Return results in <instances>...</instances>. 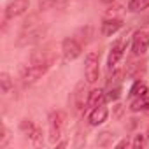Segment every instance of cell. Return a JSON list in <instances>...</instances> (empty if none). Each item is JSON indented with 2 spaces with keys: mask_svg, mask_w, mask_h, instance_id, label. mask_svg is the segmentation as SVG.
<instances>
[{
  "mask_svg": "<svg viewBox=\"0 0 149 149\" xmlns=\"http://www.w3.org/2000/svg\"><path fill=\"white\" fill-rule=\"evenodd\" d=\"M54 61V54L51 51V46H44L42 49H35L30 56V63L32 65H37L44 70H47Z\"/></svg>",
  "mask_w": 149,
  "mask_h": 149,
  "instance_id": "obj_1",
  "label": "cell"
},
{
  "mask_svg": "<svg viewBox=\"0 0 149 149\" xmlns=\"http://www.w3.org/2000/svg\"><path fill=\"white\" fill-rule=\"evenodd\" d=\"M84 74H86V81L88 83H95L98 79V56L97 53H88L86 56V65H84Z\"/></svg>",
  "mask_w": 149,
  "mask_h": 149,
  "instance_id": "obj_2",
  "label": "cell"
},
{
  "mask_svg": "<svg viewBox=\"0 0 149 149\" xmlns=\"http://www.w3.org/2000/svg\"><path fill=\"white\" fill-rule=\"evenodd\" d=\"M63 121H65V114L63 112H53L51 114V118H49V140L51 142H54L61 135Z\"/></svg>",
  "mask_w": 149,
  "mask_h": 149,
  "instance_id": "obj_3",
  "label": "cell"
},
{
  "mask_svg": "<svg viewBox=\"0 0 149 149\" xmlns=\"http://www.w3.org/2000/svg\"><path fill=\"white\" fill-rule=\"evenodd\" d=\"M81 44L77 40H74V39H65L63 44H61V53H63V58L67 61H72V60H76L79 54H81Z\"/></svg>",
  "mask_w": 149,
  "mask_h": 149,
  "instance_id": "obj_4",
  "label": "cell"
},
{
  "mask_svg": "<svg viewBox=\"0 0 149 149\" xmlns=\"http://www.w3.org/2000/svg\"><path fill=\"white\" fill-rule=\"evenodd\" d=\"M28 6H30L28 0H11V2L7 4V7H6V16H7L9 19L18 18V16H21L23 13H26Z\"/></svg>",
  "mask_w": 149,
  "mask_h": 149,
  "instance_id": "obj_5",
  "label": "cell"
},
{
  "mask_svg": "<svg viewBox=\"0 0 149 149\" xmlns=\"http://www.w3.org/2000/svg\"><path fill=\"white\" fill-rule=\"evenodd\" d=\"M46 70L44 68H40V67H37V65H26V67H23L21 68V81L25 83V84H32V83H35L42 74H44Z\"/></svg>",
  "mask_w": 149,
  "mask_h": 149,
  "instance_id": "obj_6",
  "label": "cell"
},
{
  "mask_svg": "<svg viewBox=\"0 0 149 149\" xmlns=\"http://www.w3.org/2000/svg\"><path fill=\"white\" fill-rule=\"evenodd\" d=\"M149 47V35L144 32H137L132 42V51L133 54H144Z\"/></svg>",
  "mask_w": 149,
  "mask_h": 149,
  "instance_id": "obj_7",
  "label": "cell"
},
{
  "mask_svg": "<svg viewBox=\"0 0 149 149\" xmlns=\"http://www.w3.org/2000/svg\"><path fill=\"white\" fill-rule=\"evenodd\" d=\"M105 100H107V95H105V91H104L102 88H98V90H91V91L88 93L86 105L95 109V107H98V105H104Z\"/></svg>",
  "mask_w": 149,
  "mask_h": 149,
  "instance_id": "obj_8",
  "label": "cell"
},
{
  "mask_svg": "<svg viewBox=\"0 0 149 149\" xmlns=\"http://www.w3.org/2000/svg\"><path fill=\"white\" fill-rule=\"evenodd\" d=\"M107 116H109L107 107L98 105V107H95V109L91 111V114H90V125H91V126H98V125H102V123L107 119Z\"/></svg>",
  "mask_w": 149,
  "mask_h": 149,
  "instance_id": "obj_9",
  "label": "cell"
},
{
  "mask_svg": "<svg viewBox=\"0 0 149 149\" xmlns=\"http://www.w3.org/2000/svg\"><path fill=\"white\" fill-rule=\"evenodd\" d=\"M21 130H23V132H25V133H26V135L35 142V144H37V142H40L42 133H40V130H39L32 121H23V123H21Z\"/></svg>",
  "mask_w": 149,
  "mask_h": 149,
  "instance_id": "obj_10",
  "label": "cell"
},
{
  "mask_svg": "<svg viewBox=\"0 0 149 149\" xmlns=\"http://www.w3.org/2000/svg\"><path fill=\"white\" fill-rule=\"evenodd\" d=\"M121 28V21L119 19H105L104 23H102V35H105V37H109V35H114L118 30Z\"/></svg>",
  "mask_w": 149,
  "mask_h": 149,
  "instance_id": "obj_11",
  "label": "cell"
},
{
  "mask_svg": "<svg viewBox=\"0 0 149 149\" xmlns=\"http://www.w3.org/2000/svg\"><path fill=\"white\" fill-rule=\"evenodd\" d=\"M123 44H116V46H112V49H111V53H109V60H107V65H109V68H114L116 65H118V61L123 58Z\"/></svg>",
  "mask_w": 149,
  "mask_h": 149,
  "instance_id": "obj_12",
  "label": "cell"
},
{
  "mask_svg": "<svg viewBox=\"0 0 149 149\" xmlns=\"http://www.w3.org/2000/svg\"><path fill=\"white\" fill-rule=\"evenodd\" d=\"M149 107V97L147 95H142V97H135V100H132L130 104V109L133 112H139V111H146Z\"/></svg>",
  "mask_w": 149,
  "mask_h": 149,
  "instance_id": "obj_13",
  "label": "cell"
},
{
  "mask_svg": "<svg viewBox=\"0 0 149 149\" xmlns=\"http://www.w3.org/2000/svg\"><path fill=\"white\" fill-rule=\"evenodd\" d=\"M147 7H149V0H130V4H128V9L132 13H140Z\"/></svg>",
  "mask_w": 149,
  "mask_h": 149,
  "instance_id": "obj_14",
  "label": "cell"
},
{
  "mask_svg": "<svg viewBox=\"0 0 149 149\" xmlns=\"http://www.w3.org/2000/svg\"><path fill=\"white\" fill-rule=\"evenodd\" d=\"M146 93H147V86H146L144 83H140V81L133 83V86H132V90H130V95H132V97H142V95H146Z\"/></svg>",
  "mask_w": 149,
  "mask_h": 149,
  "instance_id": "obj_15",
  "label": "cell"
},
{
  "mask_svg": "<svg viewBox=\"0 0 149 149\" xmlns=\"http://www.w3.org/2000/svg\"><path fill=\"white\" fill-rule=\"evenodd\" d=\"M76 107L77 111H83L84 109V95H83V84L77 86V91H76Z\"/></svg>",
  "mask_w": 149,
  "mask_h": 149,
  "instance_id": "obj_16",
  "label": "cell"
},
{
  "mask_svg": "<svg viewBox=\"0 0 149 149\" xmlns=\"http://www.w3.org/2000/svg\"><path fill=\"white\" fill-rule=\"evenodd\" d=\"M0 84H2V93H9L11 91L13 83H11V77L7 76V74H2V76H0Z\"/></svg>",
  "mask_w": 149,
  "mask_h": 149,
  "instance_id": "obj_17",
  "label": "cell"
},
{
  "mask_svg": "<svg viewBox=\"0 0 149 149\" xmlns=\"http://www.w3.org/2000/svg\"><path fill=\"white\" fill-rule=\"evenodd\" d=\"M119 95H121L119 86H114V88H111V91H109V95H107V100H118Z\"/></svg>",
  "mask_w": 149,
  "mask_h": 149,
  "instance_id": "obj_18",
  "label": "cell"
},
{
  "mask_svg": "<svg viewBox=\"0 0 149 149\" xmlns=\"http://www.w3.org/2000/svg\"><path fill=\"white\" fill-rule=\"evenodd\" d=\"M56 2H58V0H39V7H40V9H49V7H53Z\"/></svg>",
  "mask_w": 149,
  "mask_h": 149,
  "instance_id": "obj_19",
  "label": "cell"
},
{
  "mask_svg": "<svg viewBox=\"0 0 149 149\" xmlns=\"http://www.w3.org/2000/svg\"><path fill=\"white\" fill-rule=\"evenodd\" d=\"M144 144H146V135H137L132 146H133V147H142Z\"/></svg>",
  "mask_w": 149,
  "mask_h": 149,
  "instance_id": "obj_20",
  "label": "cell"
},
{
  "mask_svg": "<svg viewBox=\"0 0 149 149\" xmlns=\"http://www.w3.org/2000/svg\"><path fill=\"white\" fill-rule=\"evenodd\" d=\"M125 146H128V140H123V142H119L116 147H125Z\"/></svg>",
  "mask_w": 149,
  "mask_h": 149,
  "instance_id": "obj_21",
  "label": "cell"
},
{
  "mask_svg": "<svg viewBox=\"0 0 149 149\" xmlns=\"http://www.w3.org/2000/svg\"><path fill=\"white\" fill-rule=\"evenodd\" d=\"M104 2H114V0H104Z\"/></svg>",
  "mask_w": 149,
  "mask_h": 149,
  "instance_id": "obj_22",
  "label": "cell"
}]
</instances>
